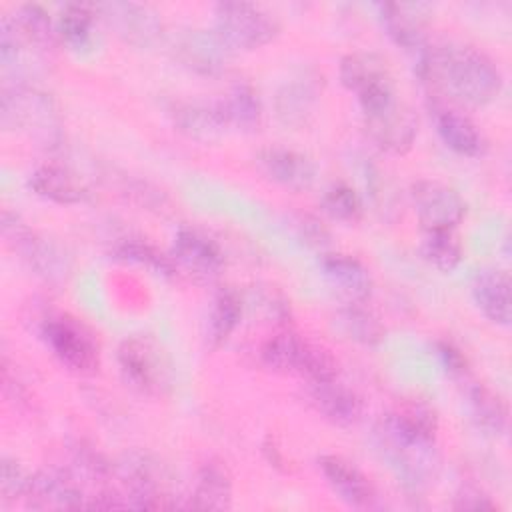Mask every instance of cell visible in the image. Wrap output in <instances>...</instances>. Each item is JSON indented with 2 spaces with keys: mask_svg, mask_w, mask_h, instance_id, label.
<instances>
[{
  "mask_svg": "<svg viewBox=\"0 0 512 512\" xmlns=\"http://www.w3.org/2000/svg\"><path fill=\"white\" fill-rule=\"evenodd\" d=\"M172 54L190 72L218 76L226 70L232 50L212 30L188 28L174 36Z\"/></svg>",
  "mask_w": 512,
  "mask_h": 512,
  "instance_id": "cell-13",
  "label": "cell"
},
{
  "mask_svg": "<svg viewBox=\"0 0 512 512\" xmlns=\"http://www.w3.org/2000/svg\"><path fill=\"white\" fill-rule=\"evenodd\" d=\"M428 110H430L436 134L452 152L468 158H476L484 154L486 140L466 114L458 112L456 108L440 100H434L428 106Z\"/></svg>",
  "mask_w": 512,
  "mask_h": 512,
  "instance_id": "cell-19",
  "label": "cell"
},
{
  "mask_svg": "<svg viewBox=\"0 0 512 512\" xmlns=\"http://www.w3.org/2000/svg\"><path fill=\"white\" fill-rule=\"evenodd\" d=\"M28 186L40 198L56 204H80L88 198V188L80 176L58 164H44L32 170Z\"/></svg>",
  "mask_w": 512,
  "mask_h": 512,
  "instance_id": "cell-25",
  "label": "cell"
},
{
  "mask_svg": "<svg viewBox=\"0 0 512 512\" xmlns=\"http://www.w3.org/2000/svg\"><path fill=\"white\" fill-rule=\"evenodd\" d=\"M112 256L116 260L142 266V268H146V270H150V272H154L158 276H164V278H172L178 272L172 256L162 254L156 246L148 244L142 238L128 236V238L118 240L114 244V248H112Z\"/></svg>",
  "mask_w": 512,
  "mask_h": 512,
  "instance_id": "cell-34",
  "label": "cell"
},
{
  "mask_svg": "<svg viewBox=\"0 0 512 512\" xmlns=\"http://www.w3.org/2000/svg\"><path fill=\"white\" fill-rule=\"evenodd\" d=\"M118 476L126 488V506L144 510L178 506L168 490L164 468L152 456L142 452L126 454L118 464Z\"/></svg>",
  "mask_w": 512,
  "mask_h": 512,
  "instance_id": "cell-7",
  "label": "cell"
},
{
  "mask_svg": "<svg viewBox=\"0 0 512 512\" xmlns=\"http://www.w3.org/2000/svg\"><path fill=\"white\" fill-rule=\"evenodd\" d=\"M322 74L314 68H302L294 72L276 92L274 108L278 120L288 128H300L308 124L318 98L322 94Z\"/></svg>",
  "mask_w": 512,
  "mask_h": 512,
  "instance_id": "cell-14",
  "label": "cell"
},
{
  "mask_svg": "<svg viewBox=\"0 0 512 512\" xmlns=\"http://www.w3.org/2000/svg\"><path fill=\"white\" fill-rule=\"evenodd\" d=\"M40 336L52 354L70 370L94 372L98 368V346L76 320L48 316L40 326Z\"/></svg>",
  "mask_w": 512,
  "mask_h": 512,
  "instance_id": "cell-8",
  "label": "cell"
},
{
  "mask_svg": "<svg viewBox=\"0 0 512 512\" xmlns=\"http://www.w3.org/2000/svg\"><path fill=\"white\" fill-rule=\"evenodd\" d=\"M170 256L178 270H186L202 280L216 276L224 266V252L218 242L188 226L178 228L174 234Z\"/></svg>",
  "mask_w": 512,
  "mask_h": 512,
  "instance_id": "cell-15",
  "label": "cell"
},
{
  "mask_svg": "<svg viewBox=\"0 0 512 512\" xmlns=\"http://www.w3.org/2000/svg\"><path fill=\"white\" fill-rule=\"evenodd\" d=\"M510 276L498 268H484L472 280V300L478 310L494 324L508 326L512 318Z\"/></svg>",
  "mask_w": 512,
  "mask_h": 512,
  "instance_id": "cell-23",
  "label": "cell"
},
{
  "mask_svg": "<svg viewBox=\"0 0 512 512\" xmlns=\"http://www.w3.org/2000/svg\"><path fill=\"white\" fill-rule=\"evenodd\" d=\"M308 340L300 338L292 330H280L270 336L260 348V360L274 372L298 374L308 350Z\"/></svg>",
  "mask_w": 512,
  "mask_h": 512,
  "instance_id": "cell-29",
  "label": "cell"
},
{
  "mask_svg": "<svg viewBox=\"0 0 512 512\" xmlns=\"http://www.w3.org/2000/svg\"><path fill=\"white\" fill-rule=\"evenodd\" d=\"M296 228H298V236L312 248H322L328 244V232L320 226V222H316L314 218H300L296 222Z\"/></svg>",
  "mask_w": 512,
  "mask_h": 512,
  "instance_id": "cell-41",
  "label": "cell"
},
{
  "mask_svg": "<svg viewBox=\"0 0 512 512\" xmlns=\"http://www.w3.org/2000/svg\"><path fill=\"white\" fill-rule=\"evenodd\" d=\"M246 308L256 312L262 322L274 326H284L290 320V302L274 286H254V290L244 300V310Z\"/></svg>",
  "mask_w": 512,
  "mask_h": 512,
  "instance_id": "cell-36",
  "label": "cell"
},
{
  "mask_svg": "<svg viewBox=\"0 0 512 512\" xmlns=\"http://www.w3.org/2000/svg\"><path fill=\"white\" fill-rule=\"evenodd\" d=\"M308 394L320 416L334 426L352 428L362 418L364 406L360 396L338 382V378L308 384Z\"/></svg>",
  "mask_w": 512,
  "mask_h": 512,
  "instance_id": "cell-20",
  "label": "cell"
},
{
  "mask_svg": "<svg viewBox=\"0 0 512 512\" xmlns=\"http://www.w3.org/2000/svg\"><path fill=\"white\" fill-rule=\"evenodd\" d=\"M216 104L226 120L228 130L252 134L262 126V102L258 92L246 82L230 86Z\"/></svg>",
  "mask_w": 512,
  "mask_h": 512,
  "instance_id": "cell-26",
  "label": "cell"
},
{
  "mask_svg": "<svg viewBox=\"0 0 512 512\" xmlns=\"http://www.w3.org/2000/svg\"><path fill=\"white\" fill-rule=\"evenodd\" d=\"M318 468L338 498L356 508H370L374 504V488L370 480L348 460L336 454L318 458Z\"/></svg>",
  "mask_w": 512,
  "mask_h": 512,
  "instance_id": "cell-22",
  "label": "cell"
},
{
  "mask_svg": "<svg viewBox=\"0 0 512 512\" xmlns=\"http://www.w3.org/2000/svg\"><path fill=\"white\" fill-rule=\"evenodd\" d=\"M96 14L122 42L136 48L154 46L164 30L158 12L138 2L96 4Z\"/></svg>",
  "mask_w": 512,
  "mask_h": 512,
  "instance_id": "cell-9",
  "label": "cell"
},
{
  "mask_svg": "<svg viewBox=\"0 0 512 512\" xmlns=\"http://www.w3.org/2000/svg\"><path fill=\"white\" fill-rule=\"evenodd\" d=\"M418 76L468 106H486L502 90L494 60L472 46H426L418 54Z\"/></svg>",
  "mask_w": 512,
  "mask_h": 512,
  "instance_id": "cell-1",
  "label": "cell"
},
{
  "mask_svg": "<svg viewBox=\"0 0 512 512\" xmlns=\"http://www.w3.org/2000/svg\"><path fill=\"white\" fill-rule=\"evenodd\" d=\"M172 120L176 130L202 144H214L228 132L226 120L216 102H180L172 110Z\"/></svg>",
  "mask_w": 512,
  "mask_h": 512,
  "instance_id": "cell-24",
  "label": "cell"
},
{
  "mask_svg": "<svg viewBox=\"0 0 512 512\" xmlns=\"http://www.w3.org/2000/svg\"><path fill=\"white\" fill-rule=\"evenodd\" d=\"M454 508L456 510H494L498 508L488 494H484L476 486H462L454 496Z\"/></svg>",
  "mask_w": 512,
  "mask_h": 512,
  "instance_id": "cell-39",
  "label": "cell"
},
{
  "mask_svg": "<svg viewBox=\"0 0 512 512\" xmlns=\"http://www.w3.org/2000/svg\"><path fill=\"white\" fill-rule=\"evenodd\" d=\"M120 372L134 390L162 396L172 386V364L166 350L152 336H130L118 346Z\"/></svg>",
  "mask_w": 512,
  "mask_h": 512,
  "instance_id": "cell-5",
  "label": "cell"
},
{
  "mask_svg": "<svg viewBox=\"0 0 512 512\" xmlns=\"http://www.w3.org/2000/svg\"><path fill=\"white\" fill-rule=\"evenodd\" d=\"M322 210L338 222H358L362 218V200L348 184H334L322 196Z\"/></svg>",
  "mask_w": 512,
  "mask_h": 512,
  "instance_id": "cell-37",
  "label": "cell"
},
{
  "mask_svg": "<svg viewBox=\"0 0 512 512\" xmlns=\"http://www.w3.org/2000/svg\"><path fill=\"white\" fill-rule=\"evenodd\" d=\"M336 330L360 346H378L384 340V326L376 314L362 304H344L334 316Z\"/></svg>",
  "mask_w": 512,
  "mask_h": 512,
  "instance_id": "cell-31",
  "label": "cell"
},
{
  "mask_svg": "<svg viewBox=\"0 0 512 512\" xmlns=\"http://www.w3.org/2000/svg\"><path fill=\"white\" fill-rule=\"evenodd\" d=\"M280 26L274 16L256 4L220 2L214 6L212 32L234 50H256L272 42Z\"/></svg>",
  "mask_w": 512,
  "mask_h": 512,
  "instance_id": "cell-6",
  "label": "cell"
},
{
  "mask_svg": "<svg viewBox=\"0 0 512 512\" xmlns=\"http://www.w3.org/2000/svg\"><path fill=\"white\" fill-rule=\"evenodd\" d=\"M190 506L198 510H226L232 506V476L228 468L210 460L196 474Z\"/></svg>",
  "mask_w": 512,
  "mask_h": 512,
  "instance_id": "cell-27",
  "label": "cell"
},
{
  "mask_svg": "<svg viewBox=\"0 0 512 512\" xmlns=\"http://www.w3.org/2000/svg\"><path fill=\"white\" fill-rule=\"evenodd\" d=\"M436 348H438V356H440V362L446 368V372L456 378H462L466 374L464 354L458 348H454L450 342H438Z\"/></svg>",
  "mask_w": 512,
  "mask_h": 512,
  "instance_id": "cell-40",
  "label": "cell"
},
{
  "mask_svg": "<svg viewBox=\"0 0 512 512\" xmlns=\"http://www.w3.org/2000/svg\"><path fill=\"white\" fill-rule=\"evenodd\" d=\"M422 256L440 272H452L462 260V244L454 230H424Z\"/></svg>",
  "mask_w": 512,
  "mask_h": 512,
  "instance_id": "cell-35",
  "label": "cell"
},
{
  "mask_svg": "<svg viewBox=\"0 0 512 512\" xmlns=\"http://www.w3.org/2000/svg\"><path fill=\"white\" fill-rule=\"evenodd\" d=\"M32 510H78L88 508V494L66 470H38L30 474L24 494Z\"/></svg>",
  "mask_w": 512,
  "mask_h": 512,
  "instance_id": "cell-12",
  "label": "cell"
},
{
  "mask_svg": "<svg viewBox=\"0 0 512 512\" xmlns=\"http://www.w3.org/2000/svg\"><path fill=\"white\" fill-rule=\"evenodd\" d=\"M466 404L474 424L490 436H502L506 430V406L498 394L478 382L466 386Z\"/></svg>",
  "mask_w": 512,
  "mask_h": 512,
  "instance_id": "cell-30",
  "label": "cell"
},
{
  "mask_svg": "<svg viewBox=\"0 0 512 512\" xmlns=\"http://www.w3.org/2000/svg\"><path fill=\"white\" fill-rule=\"evenodd\" d=\"M20 36L38 52H48L56 46L58 28L50 14L38 4H22L10 16Z\"/></svg>",
  "mask_w": 512,
  "mask_h": 512,
  "instance_id": "cell-32",
  "label": "cell"
},
{
  "mask_svg": "<svg viewBox=\"0 0 512 512\" xmlns=\"http://www.w3.org/2000/svg\"><path fill=\"white\" fill-rule=\"evenodd\" d=\"M340 82L346 90L362 98L382 88H394L386 60L376 52H350L340 60Z\"/></svg>",
  "mask_w": 512,
  "mask_h": 512,
  "instance_id": "cell-21",
  "label": "cell"
},
{
  "mask_svg": "<svg viewBox=\"0 0 512 512\" xmlns=\"http://www.w3.org/2000/svg\"><path fill=\"white\" fill-rule=\"evenodd\" d=\"M96 20V4H66L56 22L58 38L78 52L90 48Z\"/></svg>",
  "mask_w": 512,
  "mask_h": 512,
  "instance_id": "cell-33",
  "label": "cell"
},
{
  "mask_svg": "<svg viewBox=\"0 0 512 512\" xmlns=\"http://www.w3.org/2000/svg\"><path fill=\"white\" fill-rule=\"evenodd\" d=\"M320 274L328 288L344 300V304H362L370 298L372 276L368 268L348 254H322Z\"/></svg>",
  "mask_w": 512,
  "mask_h": 512,
  "instance_id": "cell-17",
  "label": "cell"
},
{
  "mask_svg": "<svg viewBox=\"0 0 512 512\" xmlns=\"http://www.w3.org/2000/svg\"><path fill=\"white\" fill-rule=\"evenodd\" d=\"M244 314V300L234 288H222L214 294L208 312L206 340L212 348L226 344Z\"/></svg>",
  "mask_w": 512,
  "mask_h": 512,
  "instance_id": "cell-28",
  "label": "cell"
},
{
  "mask_svg": "<svg viewBox=\"0 0 512 512\" xmlns=\"http://www.w3.org/2000/svg\"><path fill=\"white\" fill-rule=\"evenodd\" d=\"M380 458L408 490L430 486L440 468L436 434L414 424L398 410L382 416L374 426Z\"/></svg>",
  "mask_w": 512,
  "mask_h": 512,
  "instance_id": "cell-2",
  "label": "cell"
},
{
  "mask_svg": "<svg viewBox=\"0 0 512 512\" xmlns=\"http://www.w3.org/2000/svg\"><path fill=\"white\" fill-rule=\"evenodd\" d=\"M30 474H26L24 466L10 456L2 458L0 466V496L2 502H14L18 498H24L26 488H28Z\"/></svg>",
  "mask_w": 512,
  "mask_h": 512,
  "instance_id": "cell-38",
  "label": "cell"
},
{
  "mask_svg": "<svg viewBox=\"0 0 512 512\" xmlns=\"http://www.w3.org/2000/svg\"><path fill=\"white\" fill-rule=\"evenodd\" d=\"M262 454L266 456V460H268V464H270V466H274V468H282L284 458H282V452H280L278 444H276L272 438H268V440L262 444Z\"/></svg>",
  "mask_w": 512,
  "mask_h": 512,
  "instance_id": "cell-42",
  "label": "cell"
},
{
  "mask_svg": "<svg viewBox=\"0 0 512 512\" xmlns=\"http://www.w3.org/2000/svg\"><path fill=\"white\" fill-rule=\"evenodd\" d=\"M256 166L268 180L294 192L308 190L316 180L314 162L306 154L282 146L262 148L256 154Z\"/></svg>",
  "mask_w": 512,
  "mask_h": 512,
  "instance_id": "cell-16",
  "label": "cell"
},
{
  "mask_svg": "<svg viewBox=\"0 0 512 512\" xmlns=\"http://www.w3.org/2000/svg\"><path fill=\"white\" fill-rule=\"evenodd\" d=\"M426 4H378V20L388 38L402 50L420 54L426 44Z\"/></svg>",
  "mask_w": 512,
  "mask_h": 512,
  "instance_id": "cell-18",
  "label": "cell"
},
{
  "mask_svg": "<svg viewBox=\"0 0 512 512\" xmlns=\"http://www.w3.org/2000/svg\"><path fill=\"white\" fill-rule=\"evenodd\" d=\"M410 202L424 230H454L466 214L462 196L438 180H416Z\"/></svg>",
  "mask_w": 512,
  "mask_h": 512,
  "instance_id": "cell-10",
  "label": "cell"
},
{
  "mask_svg": "<svg viewBox=\"0 0 512 512\" xmlns=\"http://www.w3.org/2000/svg\"><path fill=\"white\" fill-rule=\"evenodd\" d=\"M0 124L8 132L26 134L42 144L60 140V116L50 94L16 82L4 86L0 96Z\"/></svg>",
  "mask_w": 512,
  "mask_h": 512,
  "instance_id": "cell-3",
  "label": "cell"
},
{
  "mask_svg": "<svg viewBox=\"0 0 512 512\" xmlns=\"http://www.w3.org/2000/svg\"><path fill=\"white\" fill-rule=\"evenodd\" d=\"M370 140L388 154H404L412 148L418 134V118L410 106L396 98L388 104L362 114Z\"/></svg>",
  "mask_w": 512,
  "mask_h": 512,
  "instance_id": "cell-11",
  "label": "cell"
},
{
  "mask_svg": "<svg viewBox=\"0 0 512 512\" xmlns=\"http://www.w3.org/2000/svg\"><path fill=\"white\" fill-rule=\"evenodd\" d=\"M2 236L6 244L20 254V260L48 284H62L72 270L68 252L54 240L30 230L16 214L4 210Z\"/></svg>",
  "mask_w": 512,
  "mask_h": 512,
  "instance_id": "cell-4",
  "label": "cell"
}]
</instances>
